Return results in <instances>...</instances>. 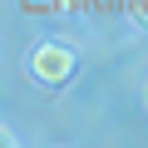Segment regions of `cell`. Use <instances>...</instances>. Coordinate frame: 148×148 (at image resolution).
I'll list each match as a JSON object with an SVG mask.
<instances>
[{"instance_id":"obj_1","label":"cell","mask_w":148,"mask_h":148,"mask_svg":"<svg viewBox=\"0 0 148 148\" xmlns=\"http://www.w3.org/2000/svg\"><path fill=\"white\" fill-rule=\"evenodd\" d=\"M74 69H79V59H74V49L59 45V40H45V45H35L25 54V74L40 89H64L74 79Z\"/></svg>"},{"instance_id":"obj_2","label":"cell","mask_w":148,"mask_h":148,"mask_svg":"<svg viewBox=\"0 0 148 148\" xmlns=\"http://www.w3.org/2000/svg\"><path fill=\"white\" fill-rule=\"evenodd\" d=\"M20 5H25L30 15H54V10H59V0H20Z\"/></svg>"},{"instance_id":"obj_3","label":"cell","mask_w":148,"mask_h":148,"mask_svg":"<svg viewBox=\"0 0 148 148\" xmlns=\"http://www.w3.org/2000/svg\"><path fill=\"white\" fill-rule=\"evenodd\" d=\"M15 143H20V138H15V133H10L5 123H0V148H15Z\"/></svg>"},{"instance_id":"obj_4","label":"cell","mask_w":148,"mask_h":148,"mask_svg":"<svg viewBox=\"0 0 148 148\" xmlns=\"http://www.w3.org/2000/svg\"><path fill=\"white\" fill-rule=\"evenodd\" d=\"M133 15H138V20L148 25V0H133Z\"/></svg>"},{"instance_id":"obj_5","label":"cell","mask_w":148,"mask_h":148,"mask_svg":"<svg viewBox=\"0 0 148 148\" xmlns=\"http://www.w3.org/2000/svg\"><path fill=\"white\" fill-rule=\"evenodd\" d=\"M69 5H84V0H59V10H69Z\"/></svg>"},{"instance_id":"obj_6","label":"cell","mask_w":148,"mask_h":148,"mask_svg":"<svg viewBox=\"0 0 148 148\" xmlns=\"http://www.w3.org/2000/svg\"><path fill=\"white\" fill-rule=\"evenodd\" d=\"M143 99H148V89H143Z\"/></svg>"}]
</instances>
